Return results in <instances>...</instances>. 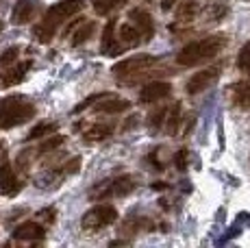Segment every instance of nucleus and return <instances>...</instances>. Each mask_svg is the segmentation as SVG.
<instances>
[{
  "label": "nucleus",
  "mask_w": 250,
  "mask_h": 248,
  "mask_svg": "<svg viewBox=\"0 0 250 248\" xmlns=\"http://www.w3.org/2000/svg\"><path fill=\"white\" fill-rule=\"evenodd\" d=\"M83 4H85L83 0H59V2L50 4L48 11L42 16V20L33 26L35 40L40 44H50L52 37L57 35V31L63 26V22L70 20L72 16H76L83 9Z\"/></svg>",
  "instance_id": "f257e3e1"
},
{
  "label": "nucleus",
  "mask_w": 250,
  "mask_h": 248,
  "mask_svg": "<svg viewBox=\"0 0 250 248\" xmlns=\"http://www.w3.org/2000/svg\"><path fill=\"white\" fill-rule=\"evenodd\" d=\"M229 44L227 35H207L200 40L187 41L183 48L176 52V63L183 68H196V65H203L207 61L215 59Z\"/></svg>",
  "instance_id": "f03ea898"
},
{
  "label": "nucleus",
  "mask_w": 250,
  "mask_h": 248,
  "mask_svg": "<svg viewBox=\"0 0 250 248\" xmlns=\"http://www.w3.org/2000/svg\"><path fill=\"white\" fill-rule=\"evenodd\" d=\"M35 103L26 96L13 94V96L0 98V128H13L26 124L35 118Z\"/></svg>",
  "instance_id": "7ed1b4c3"
},
{
  "label": "nucleus",
  "mask_w": 250,
  "mask_h": 248,
  "mask_svg": "<svg viewBox=\"0 0 250 248\" xmlns=\"http://www.w3.org/2000/svg\"><path fill=\"white\" fill-rule=\"evenodd\" d=\"M137 189V179L131 174H122V176H111L104 179L100 183H96L89 189V200H104V198H124L128 194Z\"/></svg>",
  "instance_id": "20e7f679"
},
{
  "label": "nucleus",
  "mask_w": 250,
  "mask_h": 248,
  "mask_svg": "<svg viewBox=\"0 0 250 248\" xmlns=\"http://www.w3.org/2000/svg\"><path fill=\"white\" fill-rule=\"evenodd\" d=\"M159 57L155 55H135V57H126V59L118 61L111 68V74L118 81H135L142 76V72H146L148 68L159 63Z\"/></svg>",
  "instance_id": "39448f33"
},
{
  "label": "nucleus",
  "mask_w": 250,
  "mask_h": 248,
  "mask_svg": "<svg viewBox=\"0 0 250 248\" xmlns=\"http://www.w3.org/2000/svg\"><path fill=\"white\" fill-rule=\"evenodd\" d=\"M118 220V209L113 205H96L81 218V228L85 233H96L100 228H107Z\"/></svg>",
  "instance_id": "423d86ee"
},
{
  "label": "nucleus",
  "mask_w": 250,
  "mask_h": 248,
  "mask_svg": "<svg viewBox=\"0 0 250 248\" xmlns=\"http://www.w3.org/2000/svg\"><path fill=\"white\" fill-rule=\"evenodd\" d=\"M79 168H81V159L79 157H74V159L57 165V168H50V170H46V172L37 174L35 179H33V183H35L37 187H42V189H52V187H57V185L63 183L70 174L79 172Z\"/></svg>",
  "instance_id": "0eeeda50"
},
{
  "label": "nucleus",
  "mask_w": 250,
  "mask_h": 248,
  "mask_svg": "<svg viewBox=\"0 0 250 248\" xmlns=\"http://www.w3.org/2000/svg\"><path fill=\"white\" fill-rule=\"evenodd\" d=\"M220 72H222V65H209V68L191 74L189 79H187V83H185V92L189 94V96H196V94H200V92H207V89H209L211 85L220 79Z\"/></svg>",
  "instance_id": "6e6552de"
},
{
  "label": "nucleus",
  "mask_w": 250,
  "mask_h": 248,
  "mask_svg": "<svg viewBox=\"0 0 250 248\" xmlns=\"http://www.w3.org/2000/svg\"><path fill=\"white\" fill-rule=\"evenodd\" d=\"M124 50L126 48H124V44L118 37V22L109 20L103 31V37H100V52L104 57H120Z\"/></svg>",
  "instance_id": "1a4fd4ad"
},
{
  "label": "nucleus",
  "mask_w": 250,
  "mask_h": 248,
  "mask_svg": "<svg viewBox=\"0 0 250 248\" xmlns=\"http://www.w3.org/2000/svg\"><path fill=\"white\" fill-rule=\"evenodd\" d=\"M172 94V83L167 81H152V83L144 85L139 92V103L142 104H155L159 100L167 98Z\"/></svg>",
  "instance_id": "9d476101"
},
{
  "label": "nucleus",
  "mask_w": 250,
  "mask_h": 248,
  "mask_svg": "<svg viewBox=\"0 0 250 248\" xmlns=\"http://www.w3.org/2000/svg\"><path fill=\"white\" fill-rule=\"evenodd\" d=\"M24 187V181L18 179V174L13 172L11 164H0V196H16Z\"/></svg>",
  "instance_id": "9b49d317"
},
{
  "label": "nucleus",
  "mask_w": 250,
  "mask_h": 248,
  "mask_svg": "<svg viewBox=\"0 0 250 248\" xmlns=\"http://www.w3.org/2000/svg\"><path fill=\"white\" fill-rule=\"evenodd\" d=\"M128 20H131L139 31H142L144 41H146V44L155 37V20H152V16L146 11V9H142V7L131 9V11H128Z\"/></svg>",
  "instance_id": "f8f14e48"
},
{
  "label": "nucleus",
  "mask_w": 250,
  "mask_h": 248,
  "mask_svg": "<svg viewBox=\"0 0 250 248\" xmlns=\"http://www.w3.org/2000/svg\"><path fill=\"white\" fill-rule=\"evenodd\" d=\"M37 9H40V2L37 0H18L11 9V22L16 26H24L35 18Z\"/></svg>",
  "instance_id": "ddd939ff"
},
{
  "label": "nucleus",
  "mask_w": 250,
  "mask_h": 248,
  "mask_svg": "<svg viewBox=\"0 0 250 248\" xmlns=\"http://www.w3.org/2000/svg\"><path fill=\"white\" fill-rule=\"evenodd\" d=\"M11 235H13V240H18V242H42L46 237V228L37 222L26 220V222H22L20 227L13 228Z\"/></svg>",
  "instance_id": "4468645a"
},
{
  "label": "nucleus",
  "mask_w": 250,
  "mask_h": 248,
  "mask_svg": "<svg viewBox=\"0 0 250 248\" xmlns=\"http://www.w3.org/2000/svg\"><path fill=\"white\" fill-rule=\"evenodd\" d=\"M126 109H131V103L124 98L111 96V94L103 96L94 104V113H122V111H126Z\"/></svg>",
  "instance_id": "2eb2a0df"
},
{
  "label": "nucleus",
  "mask_w": 250,
  "mask_h": 248,
  "mask_svg": "<svg viewBox=\"0 0 250 248\" xmlns=\"http://www.w3.org/2000/svg\"><path fill=\"white\" fill-rule=\"evenodd\" d=\"M28 68H31V61H22V63H16V65H13L11 70L2 72V74H0V89L13 87V85L22 83V81L26 79Z\"/></svg>",
  "instance_id": "dca6fc26"
},
{
  "label": "nucleus",
  "mask_w": 250,
  "mask_h": 248,
  "mask_svg": "<svg viewBox=\"0 0 250 248\" xmlns=\"http://www.w3.org/2000/svg\"><path fill=\"white\" fill-rule=\"evenodd\" d=\"M118 37H120V41L124 44V48H133V46L146 44V41H144L142 31H139V28L133 24L131 20L124 22V24H120V28H118Z\"/></svg>",
  "instance_id": "f3484780"
},
{
  "label": "nucleus",
  "mask_w": 250,
  "mask_h": 248,
  "mask_svg": "<svg viewBox=\"0 0 250 248\" xmlns=\"http://www.w3.org/2000/svg\"><path fill=\"white\" fill-rule=\"evenodd\" d=\"M230 103L242 111H250V81H239L230 87Z\"/></svg>",
  "instance_id": "a211bd4d"
},
{
  "label": "nucleus",
  "mask_w": 250,
  "mask_h": 248,
  "mask_svg": "<svg viewBox=\"0 0 250 248\" xmlns=\"http://www.w3.org/2000/svg\"><path fill=\"white\" fill-rule=\"evenodd\" d=\"M113 131H115L113 124H89L83 131V140L91 142V144H94V142H104L113 135Z\"/></svg>",
  "instance_id": "6ab92c4d"
},
{
  "label": "nucleus",
  "mask_w": 250,
  "mask_h": 248,
  "mask_svg": "<svg viewBox=\"0 0 250 248\" xmlns=\"http://www.w3.org/2000/svg\"><path fill=\"white\" fill-rule=\"evenodd\" d=\"M200 13V4L196 0H185L176 7V22L179 24H189L196 20V16Z\"/></svg>",
  "instance_id": "aec40b11"
},
{
  "label": "nucleus",
  "mask_w": 250,
  "mask_h": 248,
  "mask_svg": "<svg viewBox=\"0 0 250 248\" xmlns=\"http://www.w3.org/2000/svg\"><path fill=\"white\" fill-rule=\"evenodd\" d=\"M229 11H230L229 0H211L205 11L207 22H211V24H213V22H222L224 18L229 16Z\"/></svg>",
  "instance_id": "412c9836"
},
{
  "label": "nucleus",
  "mask_w": 250,
  "mask_h": 248,
  "mask_svg": "<svg viewBox=\"0 0 250 248\" xmlns=\"http://www.w3.org/2000/svg\"><path fill=\"white\" fill-rule=\"evenodd\" d=\"M94 31H96V22L94 20H83V24L76 28V33L72 35V46H74V48H79V46L87 44L89 37L94 35Z\"/></svg>",
  "instance_id": "4be33fe9"
},
{
  "label": "nucleus",
  "mask_w": 250,
  "mask_h": 248,
  "mask_svg": "<svg viewBox=\"0 0 250 248\" xmlns=\"http://www.w3.org/2000/svg\"><path fill=\"white\" fill-rule=\"evenodd\" d=\"M167 111H170V104L167 107H157L150 111V116H148V131L150 133H159L161 126H166V120H167Z\"/></svg>",
  "instance_id": "5701e85b"
},
{
  "label": "nucleus",
  "mask_w": 250,
  "mask_h": 248,
  "mask_svg": "<svg viewBox=\"0 0 250 248\" xmlns=\"http://www.w3.org/2000/svg\"><path fill=\"white\" fill-rule=\"evenodd\" d=\"M57 128H59V124L55 120H42L40 124H35V126L28 131L26 135V142H35V140H42V137L50 135V133H55Z\"/></svg>",
  "instance_id": "b1692460"
},
{
  "label": "nucleus",
  "mask_w": 250,
  "mask_h": 248,
  "mask_svg": "<svg viewBox=\"0 0 250 248\" xmlns=\"http://www.w3.org/2000/svg\"><path fill=\"white\" fill-rule=\"evenodd\" d=\"M181 116H183V109H181V103L176 100L174 104H170V111H167V120H166V128H163L167 135H176V133H179Z\"/></svg>",
  "instance_id": "393cba45"
},
{
  "label": "nucleus",
  "mask_w": 250,
  "mask_h": 248,
  "mask_svg": "<svg viewBox=\"0 0 250 248\" xmlns=\"http://www.w3.org/2000/svg\"><path fill=\"white\" fill-rule=\"evenodd\" d=\"M122 4H126V0H91V7L98 16H111Z\"/></svg>",
  "instance_id": "a878e982"
},
{
  "label": "nucleus",
  "mask_w": 250,
  "mask_h": 248,
  "mask_svg": "<svg viewBox=\"0 0 250 248\" xmlns=\"http://www.w3.org/2000/svg\"><path fill=\"white\" fill-rule=\"evenodd\" d=\"M237 70L250 76V41H246L237 52Z\"/></svg>",
  "instance_id": "bb28decb"
},
{
  "label": "nucleus",
  "mask_w": 250,
  "mask_h": 248,
  "mask_svg": "<svg viewBox=\"0 0 250 248\" xmlns=\"http://www.w3.org/2000/svg\"><path fill=\"white\" fill-rule=\"evenodd\" d=\"M61 144H65V137H63V135H52V137H48L44 144H40V148H37V157H44V155H48V152L57 150Z\"/></svg>",
  "instance_id": "cd10ccee"
},
{
  "label": "nucleus",
  "mask_w": 250,
  "mask_h": 248,
  "mask_svg": "<svg viewBox=\"0 0 250 248\" xmlns=\"http://www.w3.org/2000/svg\"><path fill=\"white\" fill-rule=\"evenodd\" d=\"M18 55H20V48L18 46H11L0 55V68H11V65L18 63Z\"/></svg>",
  "instance_id": "c85d7f7f"
},
{
  "label": "nucleus",
  "mask_w": 250,
  "mask_h": 248,
  "mask_svg": "<svg viewBox=\"0 0 250 248\" xmlns=\"http://www.w3.org/2000/svg\"><path fill=\"white\" fill-rule=\"evenodd\" d=\"M107 94H109V92H98V94H91V96H89V98H85V100H83V103H79V104H76V107H74V109H72V111H74V113H81V111H85V109L94 107V104H96V103H98V100H100V98H103V96H107Z\"/></svg>",
  "instance_id": "c756f323"
},
{
  "label": "nucleus",
  "mask_w": 250,
  "mask_h": 248,
  "mask_svg": "<svg viewBox=\"0 0 250 248\" xmlns=\"http://www.w3.org/2000/svg\"><path fill=\"white\" fill-rule=\"evenodd\" d=\"M187 165H189V152L187 148H181L174 152V168L179 170V172H185Z\"/></svg>",
  "instance_id": "7c9ffc66"
},
{
  "label": "nucleus",
  "mask_w": 250,
  "mask_h": 248,
  "mask_svg": "<svg viewBox=\"0 0 250 248\" xmlns=\"http://www.w3.org/2000/svg\"><path fill=\"white\" fill-rule=\"evenodd\" d=\"M55 213H57V209L55 207H48V209H42L37 216L40 218H44V220H48V224H52L55 222Z\"/></svg>",
  "instance_id": "2f4dec72"
},
{
  "label": "nucleus",
  "mask_w": 250,
  "mask_h": 248,
  "mask_svg": "<svg viewBox=\"0 0 250 248\" xmlns=\"http://www.w3.org/2000/svg\"><path fill=\"white\" fill-rule=\"evenodd\" d=\"M176 2H179V0H161V11H170V9H174Z\"/></svg>",
  "instance_id": "473e14b6"
},
{
  "label": "nucleus",
  "mask_w": 250,
  "mask_h": 248,
  "mask_svg": "<svg viewBox=\"0 0 250 248\" xmlns=\"http://www.w3.org/2000/svg\"><path fill=\"white\" fill-rule=\"evenodd\" d=\"M152 187H155V189H163V187H167V185L166 183H155Z\"/></svg>",
  "instance_id": "72a5a7b5"
},
{
  "label": "nucleus",
  "mask_w": 250,
  "mask_h": 248,
  "mask_svg": "<svg viewBox=\"0 0 250 248\" xmlns=\"http://www.w3.org/2000/svg\"><path fill=\"white\" fill-rule=\"evenodd\" d=\"M2 28H4V22H0V33H2Z\"/></svg>",
  "instance_id": "f704fd0d"
}]
</instances>
